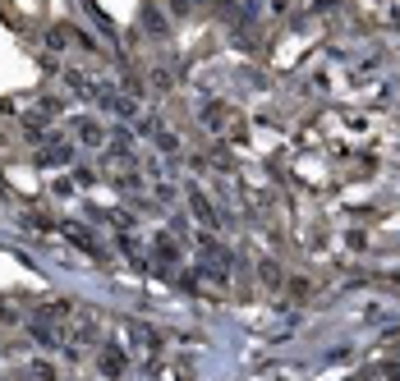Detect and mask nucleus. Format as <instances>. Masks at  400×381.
Returning a JSON list of instances; mask_svg holds the SVG:
<instances>
[{
  "mask_svg": "<svg viewBox=\"0 0 400 381\" xmlns=\"http://www.w3.org/2000/svg\"><path fill=\"white\" fill-rule=\"evenodd\" d=\"M74 134L83 147H102V124L97 120H74Z\"/></svg>",
  "mask_w": 400,
  "mask_h": 381,
  "instance_id": "2",
  "label": "nucleus"
},
{
  "mask_svg": "<svg viewBox=\"0 0 400 381\" xmlns=\"http://www.w3.org/2000/svg\"><path fill=\"white\" fill-rule=\"evenodd\" d=\"M97 367H102V377H120L124 367H129V354H124L120 345H106L102 358H97Z\"/></svg>",
  "mask_w": 400,
  "mask_h": 381,
  "instance_id": "1",
  "label": "nucleus"
}]
</instances>
